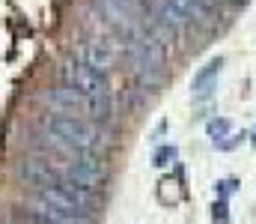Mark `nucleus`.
Returning <instances> with one entry per match:
<instances>
[{"label":"nucleus","instance_id":"nucleus-1","mask_svg":"<svg viewBox=\"0 0 256 224\" xmlns=\"http://www.w3.org/2000/svg\"><path fill=\"white\" fill-rule=\"evenodd\" d=\"M126 54L137 81L146 90H155L164 84V66H167L164 42H158L152 33H134V36H128Z\"/></svg>","mask_w":256,"mask_h":224},{"label":"nucleus","instance_id":"nucleus-2","mask_svg":"<svg viewBox=\"0 0 256 224\" xmlns=\"http://www.w3.org/2000/svg\"><path fill=\"white\" fill-rule=\"evenodd\" d=\"M45 132H54L57 138H63L66 144L78 149H86V152H96V149L104 147V135L98 132V126L80 120V117H72V114H51L45 120Z\"/></svg>","mask_w":256,"mask_h":224},{"label":"nucleus","instance_id":"nucleus-3","mask_svg":"<svg viewBox=\"0 0 256 224\" xmlns=\"http://www.w3.org/2000/svg\"><path fill=\"white\" fill-rule=\"evenodd\" d=\"M57 78H60V84H63V87L74 90V93H80L84 99L108 87V81H104V75H102V72H96V69H90V66H84V63L72 60V57L63 60V63L57 66Z\"/></svg>","mask_w":256,"mask_h":224},{"label":"nucleus","instance_id":"nucleus-4","mask_svg":"<svg viewBox=\"0 0 256 224\" xmlns=\"http://www.w3.org/2000/svg\"><path fill=\"white\" fill-rule=\"evenodd\" d=\"M149 24H152V30H155L158 36L173 39V36H179L191 21L176 9L173 0H149Z\"/></svg>","mask_w":256,"mask_h":224},{"label":"nucleus","instance_id":"nucleus-5","mask_svg":"<svg viewBox=\"0 0 256 224\" xmlns=\"http://www.w3.org/2000/svg\"><path fill=\"white\" fill-rule=\"evenodd\" d=\"M72 60H78V63H84V66H90V69H96V72H102V75H108L114 69V54L98 39H80V42H74L72 45Z\"/></svg>","mask_w":256,"mask_h":224},{"label":"nucleus","instance_id":"nucleus-6","mask_svg":"<svg viewBox=\"0 0 256 224\" xmlns=\"http://www.w3.org/2000/svg\"><path fill=\"white\" fill-rule=\"evenodd\" d=\"M98 12L116 24L120 30H126L128 36H134L137 30V0H98Z\"/></svg>","mask_w":256,"mask_h":224},{"label":"nucleus","instance_id":"nucleus-7","mask_svg":"<svg viewBox=\"0 0 256 224\" xmlns=\"http://www.w3.org/2000/svg\"><path fill=\"white\" fill-rule=\"evenodd\" d=\"M21 176H27L33 185H57L63 179V167L54 158H27L21 164Z\"/></svg>","mask_w":256,"mask_h":224},{"label":"nucleus","instance_id":"nucleus-8","mask_svg":"<svg viewBox=\"0 0 256 224\" xmlns=\"http://www.w3.org/2000/svg\"><path fill=\"white\" fill-rule=\"evenodd\" d=\"M84 111L90 114V120H96V123H108L110 114H114V93H110V87H104V90L86 96Z\"/></svg>","mask_w":256,"mask_h":224},{"label":"nucleus","instance_id":"nucleus-9","mask_svg":"<svg viewBox=\"0 0 256 224\" xmlns=\"http://www.w3.org/2000/svg\"><path fill=\"white\" fill-rule=\"evenodd\" d=\"M42 99H45V102L51 105V111H54V114H74V108L86 102V99H84L80 93H74V90H68V87H63V84H60L57 90H51V93H45Z\"/></svg>","mask_w":256,"mask_h":224},{"label":"nucleus","instance_id":"nucleus-10","mask_svg":"<svg viewBox=\"0 0 256 224\" xmlns=\"http://www.w3.org/2000/svg\"><path fill=\"white\" fill-rule=\"evenodd\" d=\"M220 69H224V60L220 57H212L200 72L194 75V81H191L194 96H208L212 87H214V81H218V75H220Z\"/></svg>","mask_w":256,"mask_h":224},{"label":"nucleus","instance_id":"nucleus-11","mask_svg":"<svg viewBox=\"0 0 256 224\" xmlns=\"http://www.w3.org/2000/svg\"><path fill=\"white\" fill-rule=\"evenodd\" d=\"M176 3V9L188 18V21H196V24H212L214 21V6H208V3H202V0H173Z\"/></svg>","mask_w":256,"mask_h":224},{"label":"nucleus","instance_id":"nucleus-12","mask_svg":"<svg viewBox=\"0 0 256 224\" xmlns=\"http://www.w3.org/2000/svg\"><path fill=\"white\" fill-rule=\"evenodd\" d=\"M206 132H208V138H212L214 144H220L224 138H230L232 123H230L226 117H214V120H208V123H206Z\"/></svg>","mask_w":256,"mask_h":224},{"label":"nucleus","instance_id":"nucleus-13","mask_svg":"<svg viewBox=\"0 0 256 224\" xmlns=\"http://www.w3.org/2000/svg\"><path fill=\"white\" fill-rule=\"evenodd\" d=\"M179 197H182V188H179L176 179H161L158 182V200L161 203H176Z\"/></svg>","mask_w":256,"mask_h":224},{"label":"nucleus","instance_id":"nucleus-14","mask_svg":"<svg viewBox=\"0 0 256 224\" xmlns=\"http://www.w3.org/2000/svg\"><path fill=\"white\" fill-rule=\"evenodd\" d=\"M15 215H18V221L21 224H57V221H51V218H45L42 212H36L33 206H30V209H18Z\"/></svg>","mask_w":256,"mask_h":224},{"label":"nucleus","instance_id":"nucleus-15","mask_svg":"<svg viewBox=\"0 0 256 224\" xmlns=\"http://www.w3.org/2000/svg\"><path fill=\"white\" fill-rule=\"evenodd\" d=\"M173 158H176V147H170V144H167V147H161L155 155H152V164H158V167H167Z\"/></svg>","mask_w":256,"mask_h":224},{"label":"nucleus","instance_id":"nucleus-16","mask_svg":"<svg viewBox=\"0 0 256 224\" xmlns=\"http://www.w3.org/2000/svg\"><path fill=\"white\" fill-rule=\"evenodd\" d=\"M226 200H214V206H212V218L214 221H226Z\"/></svg>","mask_w":256,"mask_h":224},{"label":"nucleus","instance_id":"nucleus-17","mask_svg":"<svg viewBox=\"0 0 256 224\" xmlns=\"http://www.w3.org/2000/svg\"><path fill=\"white\" fill-rule=\"evenodd\" d=\"M236 185H238V182H236V179H220V182H218V185H214V188H218V191H220V194H232V191H236Z\"/></svg>","mask_w":256,"mask_h":224},{"label":"nucleus","instance_id":"nucleus-18","mask_svg":"<svg viewBox=\"0 0 256 224\" xmlns=\"http://www.w3.org/2000/svg\"><path fill=\"white\" fill-rule=\"evenodd\" d=\"M202 3H208V6H218V3H220V0H202Z\"/></svg>","mask_w":256,"mask_h":224},{"label":"nucleus","instance_id":"nucleus-19","mask_svg":"<svg viewBox=\"0 0 256 224\" xmlns=\"http://www.w3.org/2000/svg\"><path fill=\"white\" fill-rule=\"evenodd\" d=\"M254 144H256V132H254Z\"/></svg>","mask_w":256,"mask_h":224}]
</instances>
